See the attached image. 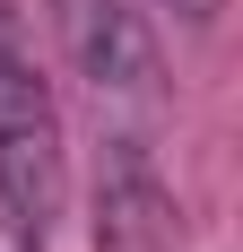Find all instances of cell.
Here are the masks:
<instances>
[{
  "mask_svg": "<svg viewBox=\"0 0 243 252\" xmlns=\"http://www.w3.org/2000/svg\"><path fill=\"white\" fill-rule=\"evenodd\" d=\"M61 183H70V165H61V113H52L44 78L26 61L18 9L0 0V191L35 226H52L61 218Z\"/></svg>",
  "mask_w": 243,
  "mask_h": 252,
  "instance_id": "cell-1",
  "label": "cell"
},
{
  "mask_svg": "<svg viewBox=\"0 0 243 252\" xmlns=\"http://www.w3.org/2000/svg\"><path fill=\"white\" fill-rule=\"evenodd\" d=\"M52 18H61L70 61L96 78V96H148L156 87V35L130 0H52Z\"/></svg>",
  "mask_w": 243,
  "mask_h": 252,
  "instance_id": "cell-3",
  "label": "cell"
},
{
  "mask_svg": "<svg viewBox=\"0 0 243 252\" xmlns=\"http://www.w3.org/2000/svg\"><path fill=\"white\" fill-rule=\"evenodd\" d=\"M156 9H174L182 26H217V0H156Z\"/></svg>",
  "mask_w": 243,
  "mask_h": 252,
  "instance_id": "cell-5",
  "label": "cell"
},
{
  "mask_svg": "<svg viewBox=\"0 0 243 252\" xmlns=\"http://www.w3.org/2000/svg\"><path fill=\"white\" fill-rule=\"evenodd\" d=\"M0 252H44V226L9 200V191H0Z\"/></svg>",
  "mask_w": 243,
  "mask_h": 252,
  "instance_id": "cell-4",
  "label": "cell"
},
{
  "mask_svg": "<svg viewBox=\"0 0 243 252\" xmlns=\"http://www.w3.org/2000/svg\"><path fill=\"white\" fill-rule=\"evenodd\" d=\"M96 252H182V209L139 139H113L96 165Z\"/></svg>",
  "mask_w": 243,
  "mask_h": 252,
  "instance_id": "cell-2",
  "label": "cell"
}]
</instances>
